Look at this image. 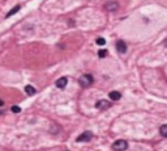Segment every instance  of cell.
Here are the masks:
<instances>
[{
  "label": "cell",
  "instance_id": "cell-1",
  "mask_svg": "<svg viewBox=\"0 0 167 151\" xmlns=\"http://www.w3.org/2000/svg\"><path fill=\"white\" fill-rule=\"evenodd\" d=\"M112 149L115 151H124V150L128 149V143H127V141H124V139H118L114 144H112Z\"/></svg>",
  "mask_w": 167,
  "mask_h": 151
},
{
  "label": "cell",
  "instance_id": "cell-2",
  "mask_svg": "<svg viewBox=\"0 0 167 151\" xmlns=\"http://www.w3.org/2000/svg\"><path fill=\"white\" fill-rule=\"evenodd\" d=\"M78 81H80V84L82 87H89V86H92L93 84V76L92 75H89V74H85V75H82V76L78 79Z\"/></svg>",
  "mask_w": 167,
  "mask_h": 151
},
{
  "label": "cell",
  "instance_id": "cell-3",
  "mask_svg": "<svg viewBox=\"0 0 167 151\" xmlns=\"http://www.w3.org/2000/svg\"><path fill=\"white\" fill-rule=\"evenodd\" d=\"M92 138H93L92 131H85L77 137V142H89V141H92Z\"/></svg>",
  "mask_w": 167,
  "mask_h": 151
},
{
  "label": "cell",
  "instance_id": "cell-4",
  "mask_svg": "<svg viewBox=\"0 0 167 151\" xmlns=\"http://www.w3.org/2000/svg\"><path fill=\"white\" fill-rule=\"evenodd\" d=\"M95 107L98 108V109H101V110H103V109H108V108L111 107V102H110V101H107V100H99V101L95 104Z\"/></svg>",
  "mask_w": 167,
  "mask_h": 151
},
{
  "label": "cell",
  "instance_id": "cell-5",
  "mask_svg": "<svg viewBox=\"0 0 167 151\" xmlns=\"http://www.w3.org/2000/svg\"><path fill=\"white\" fill-rule=\"evenodd\" d=\"M116 49H118V51L119 53H125L127 51V45H125V42L124 41H118L116 42Z\"/></svg>",
  "mask_w": 167,
  "mask_h": 151
},
{
  "label": "cell",
  "instance_id": "cell-6",
  "mask_svg": "<svg viewBox=\"0 0 167 151\" xmlns=\"http://www.w3.org/2000/svg\"><path fill=\"white\" fill-rule=\"evenodd\" d=\"M118 7H119V4H118L116 1H108V3H106V5H105V8L107 11H115Z\"/></svg>",
  "mask_w": 167,
  "mask_h": 151
},
{
  "label": "cell",
  "instance_id": "cell-7",
  "mask_svg": "<svg viewBox=\"0 0 167 151\" xmlns=\"http://www.w3.org/2000/svg\"><path fill=\"white\" fill-rule=\"evenodd\" d=\"M67 83H68V79H67V78H60V79H57V81H56V87L57 88H64L67 86Z\"/></svg>",
  "mask_w": 167,
  "mask_h": 151
},
{
  "label": "cell",
  "instance_id": "cell-8",
  "mask_svg": "<svg viewBox=\"0 0 167 151\" xmlns=\"http://www.w3.org/2000/svg\"><path fill=\"white\" fill-rule=\"evenodd\" d=\"M120 97H121V95H120V92H118V91H112V92H110V99L111 100L118 101V100H120Z\"/></svg>",
  "mask_w": 167,
  "mask_h": 151
},
{
  "label": "cell",
  "instance_id": "cell-9",
  "mask_svg": "<svg viewBox=\"0 0 167 151\" xmlns=\"http://www.w3.org/2000/svg\"><path fill=\"white\" fill-rule=\"evenodd\" d=\"M25 92L28 93L29 96H32V95H34V93H35V88H34V87H32V86H26L25 87Z\"/></svg>",
  "mask_w": 167,
  "mask_h": 151
},
{
  "label": "cell",
  "instance_id": "cell-10",
  "mask_svg": "<svg viewBox=\"0 0 167 151\" xmlns=\"http://www.w3.org/2000/svg\"><path fill=\"white\" fill-rule=\"evenodd\" d=\"M20 5H16V7H14L13 8V9H12V11H9V12H8V13H7V17H11L12 16V15H14V13H17V12H19L20 11Z\"/></svg>",
  "mask_w": 167,
  "mask_h": 151
},
{
  "label": "cell",
  "instance_id": "cell-11",
  "mask_svg": "<svg viewBox=\"0 0 167 151\" xmlns=\"http://www.w3.org/2000/svg\"><path fill=\"white\" fill-rule=\"evenodd\" d=\"M159 133L163 135V137H166V138H167V125H162V126H161Z\"/></svg>",
  "mask_w": 167,
  "mask_h": 151
},
{
  "label": "cell",
  "instance_id": "cell-12",
  "mask_svg": "<svg viewBox=\"0 0 167 151\" xmlns=\"http://www.w3.org/2000/svg\"><path fill=\"white\" fill-rule=\"evenodd\" d=\"M97 45H99V46H102V45H105L106 44V40L105 38H102V37H99V38H97Z\"/></svg>",
  "mask_w": 167,
  "mask_h": 151
},
{
  "label": "cell",
  "instance_id": "cell-13",
  "mask_svg": "<svg viewBox=\"0 0 167 151\" xmlns=\"http://www.w3.org/2000/svg\"><path fill=\"white\" fill-rule=\"evenodd\" d=\"M106 55H107V51H106V50H99L98 51V57H99V58H105V57Z\"/></svg>",
  "mask_w": 167,
  "mask_h": 151
},
{
  "label": "cell",
  "instance_id": "cell-14",
  "mask_svg": "<svg viewBox=\"0 0 167 151\" xmlns=\"http://www.w3.org/2000/svg\"><path fill=\"white\" fill-rule=\"evenodd\" d=\"M20 110V107H12V112H14V113H19Z\"/></svg>",
  "mask_w": 167,
  "mask_h": 151
},
{
  "label": "cell",
  "instance_id": "cell-15",
  "mask_svg": "<svg viewBox=\"0 0 167 151\" xmlns=\"http://www.w3.org/2000/svg\"><path fill=\"white\" fill-rule=\"evenodd\" d=\"M3 105H4V102H3V100L0 99V107H3Z\"/></svg>",
  "mask_w": 167,
  "mask_h": 151
}]
</instances>
